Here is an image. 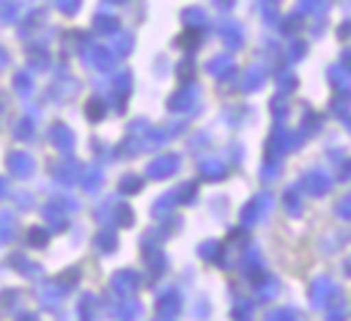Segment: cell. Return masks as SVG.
Returning <instances> with one entry per match:
<instances>
[{
    "label": "cell",
    "instance_id": "cell-1",
    "mask_svg": "<svg viewBox=\"0 0 351 321\" xmlns=\"http://www.w3.org/2000/svg\"><path fill=\"white\" fill-rule=\"evenodd\" d=\"M5 165H8L11 176H16V178H27L33 173V156L25 154V151H11L8 159H5Z\"/></svg>",
    "mask_w": 351,
    "mask_h": 321
},
{
    "label": "cell",
    "instance_id": "cell-2",
    "mask_svg": "<svg viewBox=\"0 0 351 321\" xmlns=\"http://www.w3.org/2000/svg\"><path fill=\"white\" fill-rule=\"evenodd\" d=\"M14 230H16V217H14L11 211H3V214H0V244L11 241Z\"/></svg>",
    "mask_w": 351,
    "mask_h": 321
},
{
    "label": "cell",
    "instance_id": "cell-3",
    "mask_svg": "<svg viewBox=\"0 0 351 321\" xmlns=\"http://www.w3.org/2000/svg\"><path fill=\"white\" fill-rule=\"evenodd\" d=\"M8 263H11L16 272H22L25 277H36V274H38V266H30V261H27L25 255H11Z\"/></svg>",
    "mask_w": 351,
    "mask_h": 321
},
{
    "label": "cell",
    "instance_id": "cell-4",
    "mask_svg": "<svg viewBox=\"0 0 351 321\" xmlns=\"http://www.w3.org/2000/svg\"><path fill=\"white\" fill-rule=\"evenodd\" d=\"M52 143L60 148V151H69L71 148V132L66 126H52Z\"/></svg>",
    "mask_w": 351,
    "mask_h": 321
},
{
    "label": "cell",
    "instance_id": "cell-5",
    "mask_svg": "<svg viewBox=\"0 0 351 321\" xmlns=\"http://www.w3.org/2000/svg\"><path fill=\"white\" fill-rule=\"evenodd\" d=\"M14 85H16V93H22V96H27L30 91H33V80H30V74H16L14 77Z\"/></svg>",
    "mask_w": 351,
    "mask_h": 321
},
{
    "label": "cell",
    "instance_id": "cell-6",
    "mask_svg": "<svg viewBox=\"0 0 351 321\" xmlns=\"http://www.w3.org/2000/svg\"><path fill=\"white\" fill-rule=\"evenodd\" d=\"M33 129H36V126H33V121H30V118H25V121H19V123H16V137H19V140H30V137H33Z\"/></svg>",
    "mask_w": 351,
    "mask_h": 321
},
{
    "label": "cell",
    "instance_id": "cell-7",
    "mask_svg": "<svg viewBox=\"0 0 351 321\" xmlns=\"http://www.w3.org/2000/svg\"><path fill=\"white\" fill-rule=\"evenodd\" d=\"M16 16V0H8L5 5H0V22H14Z\"/></svg>",
    "mask_w": 351,
    "mask_h": 321
},
{
    "label": "cell",
    "instance_id": "cell-8",
    "mask_svg": "<svg viewBox=\"0 0 351 321\" xmlns=\"http://www.w3.org/2000/svg\"><path fill=\"white\" fill-rule=\"evenodd\" d=\"M27 239H30V244H36V247H44V244H47V233H44L41 228H33V230L27 233Z\"/></svg>",
    "mask_w": 351,
    "mask_h": 321
},
{
    "label": "cell",
    "instance_id": "cell-9",
    "mask_svg": "<svg viewBox=\"0 0 351 321\" xmlns=\"http://www.w3.org/2000/svg\"><path fill=\"white\" fill-rule=\"evenodd\" d=\"M55 5H58L60 11H66V14H71V11H77L80 0H55Z\"/></svg>",
    "mask_w": 351,
    "mask_h": 321
},
{
    "label": "cell",
    "instance_id": "cell-10",
    "mask_svg": "<svg viewBox=\"0 0 351 321\" xmlns=\"http://www.w3.org/2000/svg\"><path fill=\"white\" fill-rule=\"evenodd\" d=\"M5 195H8V181H5L3 176H0V200H3Z\"/></svg>",
    "mask_w": 351,
    "mask_h": 321
},
{
    "label": "cell",
    "instance_id": "cell-11",
    "mask_svg": "<svg viewBox=\"0 0 351 321\" xmlns=\"http://www.w3.org/2000/svg\"><path fill=\"white\" fill-rule=\"evenodd\" d=\"M5 66H8V52H5L3 47H0V71H3Z\"/></svg>",
    "mask_w": 351,
    "mask_h": 321
},
{
    "label": "cell",
    "instance_id": "cell-12",
    "mask_svg": "<svg viewBox=\"0 0 351 321\" xmlns=\"http://www.w3.org/2000/svg\"><path fill=\"white\" fill-rule=\"evenodd\" d=\"M19 321H36V318H33V316H22Z\"/></svg>",
    "mask_w": 351,
    "mask_h": 321
},
{
    "label": "cell",
    "instance_id": "cell-13",
    "mask_svg": "<svg viewBox=\"0 0 351 321\" xmlns=\"http://www.w3.org/2000/svg\"><path fill=\"white\" fill-rule=\"evenodd\" d=\"M5 3H8V0H0V5H5Z\"/></svg>",
    "mask_w": 351,
    "mask_h": 321
}]
</instances>
